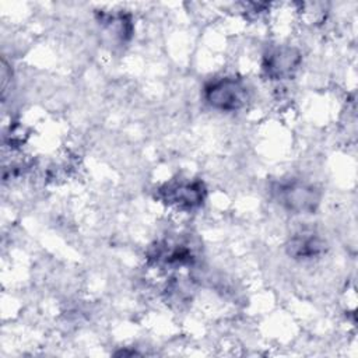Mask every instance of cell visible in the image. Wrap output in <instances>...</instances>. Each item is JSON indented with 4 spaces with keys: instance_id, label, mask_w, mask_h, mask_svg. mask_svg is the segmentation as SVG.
I'll return each mask as SVG.
<instances>
[{
    "instance_id": "obj_1",
    "label": "cell",
    "mask_w": 358,
    "mask_h": 358,
    "mask_svg": "<svg viewBox=\"0 0 358 358\" xmlns=\"http://www.w3.org/2000/svg\"><path fill=\"white\" fill-rule=\"evenodd\" d=\"M207 102L220 110H236L248 99L246 87L236 78H220L206 88Z\"/></svg>"
},
{
    "instance_id": "obj_2",
    "label": "cell",
    "mask_w": 358,
    "mask_h": 358,
    "mask_svg": "<svg viewBox=\"0 0 358 358\" xmlns=\"http://www.w3.org/2000/svg\"><path fill=\"white\" fill-rule=\"evenodd\" d=\"M299 64V53L292 48H277L266 56L264 70L268 77L282 80L292 76Z\"/></svg>"
},
{
    "instance_id": "obj_3",
    "label": "cell",
    "mask_w": 358,
    "mask_h": 358,
    "mask_svg": "<svg viewBox=\"0 0 358 358\" xmlns=\"http://www.w3.org/2000/svg\"><path fill=\"white\" fill-rule=\"evenodd\" d=\"M278 197L285 207L295 211H308L312 210L316 204L313 189L301 183H289L281 186Z\"/></svg>"
},
{
    "instance_id": "obj_4",
    "label": "cell",
    "mask_w": 358,
    "mask_h": 358,
    "mask_svg": "<svg viewBox=\"0 0 358 358\" xmlns=\"http://www.w3.org/2000/svg\"><path fill=\"white\" fill-rule=\"evenodd\" d=\"M165 199L168 203L180 207L192 208L201 203L203 200V187L200 183H179L168 187L165 192Z\"/></svg>"
},
{
    "instance_id": "obj_5",
    "label": "cell",
    "mask_w": 358,
    "mask_h": 358,
    "mask_svg": "<svg viewBox=\"0 0 358 358\" xmlns=\"http://www.w3.org/2000/svg\"><path fill=\"white\" fill-rule=\"evenodd\" d=\"M322 241L313 234H299L289 242V255L295 257H313L322 252Z\"/></svg>"
}]
</instances>
